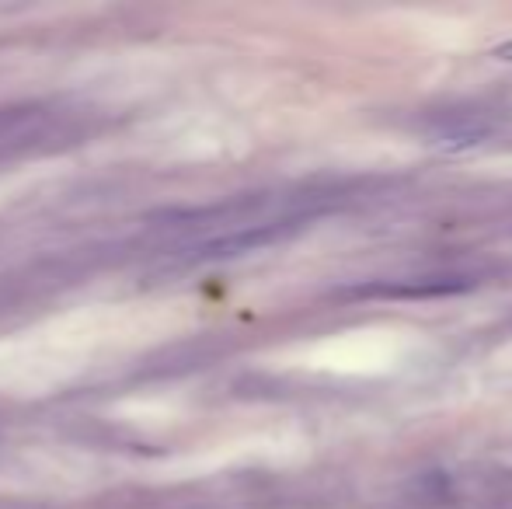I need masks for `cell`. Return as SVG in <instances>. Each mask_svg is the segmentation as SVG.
<instances>
[{
	"label": "cell",
	"mask_w": 512,
	"mask_h": 509,
	"mask_svg": "<svg viewBox=\"0 0 512 509\" xmlns=\"http://www.w3.org/2000/svg\"><path fill=\"white\" fill-rule=\"evenodd\" d=\"M467 276H418L401 279V283H366L349 290V297H401V300H432V297H453V293L471 290Z\"/></svg>",
	"instance_id": "1"
},
{
	"label": "cell",
	"mask_w": 512,
	"mask_h": 509,
	"mask_svg": "<svg viewBox=\"0 0 512 509\" xmlns=\"http://www.w3.org/2000/svg\"><path fill=\"white\" fill-rule=\"evenodd\" d=\"M495 60H502V63H512V39L509 42H502V46H495Z\"/></svg>",
	"instance_id": "2"
}]
</instances>
